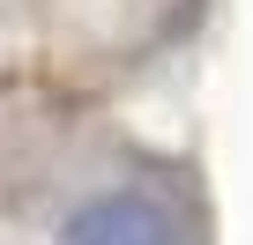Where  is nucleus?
Returning <instances> with one entry per match:
<instances>
[{"mask_svg": "<svg viewBox=\"0 0 253 245\" xmlns=\"http://www.w3.org/2000/svg\"><path fill=\"white\" fill-rule=\"evenodd\" d=\"M52 245H186V238L164 215V201L119 186V193H89L82 208H67V223H60Z\"/></svg>", "mask_w": 253, "mask_h": 245, "instance_id": "1", "label": "nucleus"}]
</instances>
